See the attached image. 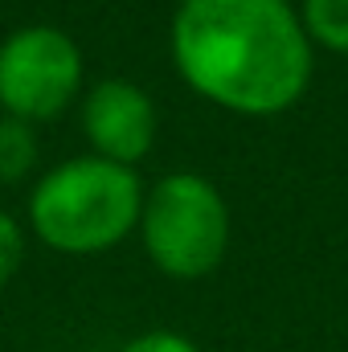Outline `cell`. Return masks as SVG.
<instances>
[{
    "label": "cell",
    "mask_w": 348,
    "mask_h": 352,
    "mask_svg": "<svg viewBox=\"0 0 348 352\" xmlns=\"http://www.w3.org/2000/svg\"><path fill=\"white\" fill-rule=\"evenodd\" d=\"M119 352H201L184 332H173V328H152L135 340H127Z\"/></svg>",
    "instance_id": "obj_9"
},
{
    "label": "cell",
    "mask_w": 348,
    "mask_h": 352,
    "mask_svg": "<svg viewBox=\"0 0 348 352\" xmlns=\"http://www.w3.org/2000/svg\"><path fill=\"white\" fill-rule=\"evenodd\" d=\"M299 21L316 45L348 54V0H303Z\"/></svg>",
    "instance_id": "obj_6"
},
{
    "label": "cell",
    "mask_w": 348,
    "mask_h": 352,
    "mask_svg": "<svg viewBox=\"0 0 348 352\" xmlns=\"http://www.w3.org/2000/svg\"><path fill=\"white\" fill-rule=\"evenodd\" d=\"M140 238L168 278H205L230 250V205L201 173H168L144 192Z\"/></svg>",
    "instance_id": "obj_3"
},
{
    "label": "cell",
    "mask_w": 348,
    "mask_h": 352,
    "mask_svg": "<svg viewBox=\"0 0 348 352\" xmlns=\"http://www.w3.org/2000/svg\"><path fill=\"white\" fill-rule=\"evenodd\" d=\"M21 258H25V234L17 226V217L0 209V287L17 274Z\"/></svg>",
    "instance_id": "obj_8"
},
{
    "label": "cell",
    "mask_w": 348,
    "mask_h": 352,
    "mask_svg": "<svg viewBox=\"0 0 348 352\" xmlns=\"http://www.w3.org/2000/svg\"><path fill=\"white\" fill-rule=\"evenodd\" d=\"M144 209V184L135 168L102 156H74L41 176L29 192L33 234L58 254H102L115 250Z\"/></svg>",
    "instance_id": "obj_2"
},
{
    "label": "cell",
    "mask_w": 348,
    "mask_h": 352,
    "mask_svg": "<svg viewBox=\"0 0 348 352\" xmlns=\"http://www.w3.org/2000/svg\"><path fill=\"white\" fill-rule=\"evenodd\" d=\"M83 87V50L58 25H21L0 41V107L12 119L45 123Z\"/></svg>",
    "instance_id": "obj_4"
},
{
    "label": "cell",
    "mask_w": 348,
    "mask_h": 352,
    "mask_svg": "<svg viewBox=\"0 0 348 352\" xmlns=\"http://www.w3.org/2000/svg\"><path fill=\"white\" fill-rule=\"evenodd\" d=\"M83 131L94 156L135 168L160 131V115L152 94L127 78H98L83 98Z\"/></svg>",
    "instance_id": "obj_5"
},
{
    "label": "cell",
    "mask_w": 348,
    "mask_h": 352,
    "mask_svg": "<svg viewBox=\"0 0 348 352\" xmlns=\"http://www.w3.org/2000/svg\"><path fill=\"white\" fill-rule=\"evenodd\" d=\"M173 62L201 98L234 115L295 107L316 66L291 0H180Z\"/></svg>",
    "instance_id": "obj_1"
},
{
    "label": "cell",
    "mask_w": 348,
    "mask_h": 352,
    "mask_svg": "<svg viewBox=\"0 0 348 352\" xmlns=\"http://www.w3.org/2000/svg\"><path fill=\"white\" fill-rule=\"evenodd\" d=\"M37 164V135L25 119L0 115V180H21Z\"/></svg>",
    "instance_id": "obj_7"
}]
</instances>
